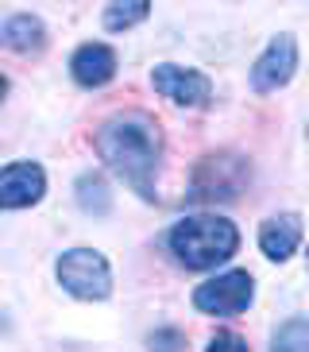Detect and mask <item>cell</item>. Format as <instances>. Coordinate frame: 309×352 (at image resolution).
Here are the masks:
<instances>
[{"instance_id":"6da1fadb","label":"cell","mask_w":309,"mask_h":352,"mask_svg":"<svg viewBox=\"0 0 309 352\" xmlns=\"http://www.w3.org/2000/svg\"><path fill=\"white\" fill-rule=\"evenodd\" d=\"M97 155L116 178H124L139 197H154V170L163 155L159 124L144 113H116L97 128Z\"/></svg>"},{"instance_id":"7a4b0ae2","label":"cell","mask_w":309,"mask_h":352,"mask_svg":"<svg viewBox=\"0 0 309 352\" xmlns=\"http://www.w3.org/2000/svg\"><path fill=\"white\" fill-rule=\"evenodd\" d=\"M174 259L190 271H209L216 263L236 256L240 248V232L232 221L216 217V213H197V217H182L170 236H166Z\"/></svg>"},{"instance_id":"3957f363","label":"cell","mask_w":309,"mask_h":352,"mask_svg":"<svg viewBox=\"0 0 309 352\" xmlns=\"http://www.w3.org/2000/svg\"><path fill=\"white\" fill-rule=\"evenodd\" d=\"M58 283L70 290L73 298L101 302L113 294V267L101 252L93 248H70L58 259Z\"/></svg>"},{"instance_id":"277c9868","label":"cell","mask_w":309,"mask_h":352,"mask_svg":"<svg viewBox=\"0 0 309 352\" xmlns=\"http://www.w3.org/2000/svg\"><path fill=\"white\" fill-rule=\"evenodd\" d=\"M251 298H255V279L247 271H225L194 290V306L213 318H236L251 306Z\"/></svg>"},{"instance_id":"5b68a950","label":"cell","mask_w":309,"mask_h":352,"mask_svg":"<svg viewBox=\"0 0 309 352\" xmlns=\"http://www.w3.org/2000/svg\"><path fill=\"white\" fill-rule=\"evenodd\" d=\"M151 85H154V94H163L166 101L182 104V109H201V104H209V97H213V82H209L205 74L185 70V66H174V63L154 66Z\"/></svg>"},{"instance_id":"8992f818","label":"cell","mask_w":309,"mask_h":352,"mask_svg":"<svg viewBox=\"0 0 309 352\" xmlns=\"http://www.w3.org/2000/svg\"><path fill=\"white\" fill-rule=\"evenodd\" d=\"M294 70H298V43H294V35H275L267 43V51L259 54L255 66H251V85L259 94H275V89H282L294 78Z\"/></svg>"},{"instance_id":"52a82bcc","label":"cell","mask_w":309,"mask_h":352,"mask_svg":"<svg viewBox=\"0 0 309 352\" xmlns=\"http://www.w3.org/2000/svg\"><path fill=\"white\" fill-rule=\"evenodd\" d=\"M43 190H47V175L39 163H8L0 170V206L4 209L35 206Z\"/></svg>"},{"instance_id":"ba28073f","label":"cell","mask_w":309,"mask_h":352,"mask_svg":"<svg viewBox=\"0 0 309 352\" xmlns=\"http://www.w3.org/2000/svg\"><path fill=\"white\" fill-rule=\"evenodd\" d=\"M70 74H73V82L85 85V89L108 85L116 78V51L104 47V43H82L70 58Z\"/></svg>"},{"instance_id":"9c48e42d","label":"cell","mask_w":309,"mask_h":352,"mask_svg":"<svg viewBox=\"0 0 309 352\" xmlns=\"http://www.w3.org/2000/svg\"><path fill=\"white\" fill-rule=\"evenodd\" d=\"M236 166V155H213L201 163V170H197L194 178V201H216V197H236L240 186H244V178L247 175H236V178H228L225 170H232Z\"/></svg>"},{"instance_id":"30bf717a","label":"cell","mask_w":309,"mask_h":352,"mask_svg":"<svg viewBox=\"0 0 309 352\" xmlns=\"http://www.w3.org/2000/svg\"><path fill=\"white\" fill-rule=\"evenodd\" d=\"M298 240H301V217H298V213H278V217H267V221H263V228H259V248H263V256H267V259H275V263H282V259L294 256Z\"/></svg>"},{"instance_id":"8fae6325","label":"cell","mask_w":309,"mask_h":352,"mask_svg":"<svg viewBox=\"0 0 309 352\" xmlns=\"http://www.w3.org/2000/svg\"><path fill=\"white\" fill-rule=\"evenodd\" d=\"M0 39H4V47H12V51L31 54V51H39L43 43H47V28H43L39 16H31V12H16V16L4 20Z\"/></svg>"},{"instance_id":"7c38bea8","label":"cell","mask_w":309,"mask_h":352,"mask_svg":"<svg viewBox=\"0 0 309 352\" xmlns=\"http://www.w3.org/2000/svg\"><path fill=\"white\" fill-rule=\"evenodd\" d=\"M78 206H82L85 213H93V217H104V213L113 209V194H108V186H104L101 175H82L78 178Z\"/></svg>"},{"instance_id":"4fadbf2b","label":"cell","mask_w":309,"mask_h":352,"mask_svg":"<svg viewBox=\"0 0 309 352\" xmlns=\"http://www.w3.org/2000/svg\"><path fill=\"white\" fill-rule=\"evenodd\" d=\"M271 352H309V318L282 321L271 337Z\"/></svg>"},{"instance_id":"5bb4252c","label":"cell","mask_w":309,"mask_h":352,"mask_svg":"<svg viewBox=\"0 0 309 352\" xmlns=\"http://www.w3.org/2000/svg\"><path fill=\"white\" fill-rule=\"evenodd\" d=\"M147 12H151V4H147V0L108 4V8H104V28H108V32H128V28H135V23L147 20Z\"/></svg>"},{"instance_id":"9a60e30c","label":"cell","mask_w":309,"mask_h":352,"mask_svg":"<svg viewBox=\"0 0 309 352\" xmlns=\"http://www.w3.org/2000/svg\"><path fill=\"white\" fill-rule=\"evenodd\" d=\"M147 344H151L147 352H185V337L178 329H154Z\"/></svg>"},{"instance_id":"2e32d148","label":"cell","mask_w":309,"mask_h":352,"mask_svg":"<svg viewBox=\"0 0 309 352\" xmlns=\"http://www.w3.org/2000/svg\"><path fill=\"white\" fill-rule=\"evenodd\" d=\"M205 352H251V349H247V341L240 333H216Z\"/></svg>"},{"instance_id":"e0dca14e","label":"cell","mask_w":309,"mask_h":352,"mask_svg":"<svg viewBox=\"0 0 309 352\" xmlns=\"http://www.w3.org/2000/svg\"><path fill=\"white\" fill-rule=\"evenodd\" d=\"M306 263H309V252H306Z\"/></svg>"},{"instance_id":"ac0fdd59","label":"cell","mask_w":309,"mask_h":352,"mask_svg":"<svg viewBox=\"0 0 309 352\" xmlns=\"http://www.w3.org/2000/svg\"><path fill=\"white\" fill-rule=\"evenodd\" d=\"M306 132H309V128H306Z\"/></svg>"}]
</instances>
